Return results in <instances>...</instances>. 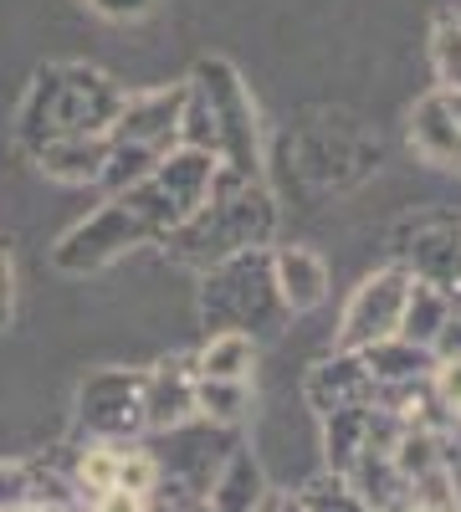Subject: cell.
<instances>
[{
    "mask_svg": "<svg viewBox=\"0 0 461 512\" xmlns=\"http://www.w3.org/2000/svg\"><path fill=\"white\" fill-rule=\"evenodd\" d=\"M118 103H123V88L108 72L88 62H47L36 67L31 88L16 108V149L36 159V149H47L52 139L108 134Z\"/></svg>",
    "mask_w": 461,
    "mask_h": 512,
    "instance_id": "7a4b0ae2",
    "label": "cell"
},
{
    "mask_svg": "<svg viewBox=\"0 0 461 512\" xmlns=\"http://www.w3.org/2000/svg\"><path fill=\"white\" fill-rule=\"evenodd\" d=\"M251 410V384H231V379H195V415L216 420V425H236Z\"/></svg>",
    "mask_w": 461,
    "mask_h": 512,
    "instance_id": "7402d4cb",
    "label": "cell"
},
{
    "mask_svg": "<svg viewBox=\"0 0 461 512\" xmlns=\"http://www.w3.org/2000/svg\"><path fill=\"white\" fill-rule=\"evenodd\" d=\"M257 512H277V492H272V497H267V502H262Z\"/></svg>",
    "mask_w": 461,
    "mask_h": 512,
    "instance_id": "836d02e7",
    "label": "cell"
},
{
    "mask_svg": "<svg viewBox=\"0 0 461 512\" xmlns=\"http://www.w3.org/2000/svg\"><path fill=\"white\" fill-rule=\"evenodd\" d=\"M118 446H123V441H88V451H77V487H82V492H108V487H113Z\"/></svg>",
    "mask_w": 461,
    "mask_h": 512,
    "instance_id": "484cf974",
    "label": "cell"
},
{
    "mask_svg": "<svg viewBox=\"0 0 461 512\" xmlns=\"http://www.w3.org/2000/svg\"><path fill=\"white\" fill-rule=\"evenodd\" d=\"M277 241V200L267 190V180H236L226 169H216L211 195L195 210L190 221H180L159 246L175 256L180 267H216L236 251L251 246H272Z\"/></svg>",
    "mask_w": 461,
    "mask_h": 512,
    "instance_id": "3957f363",
    "label": "cell"
},
{
    "mask_svg": "<svg viewBox=\"0 0 461 512\" xmlns=\"http://www.w3.org/2000/svg\"><path fill=\"white\" fill-rule=\"evenodd\" d=\"M369 410L374 405H344V410H328L323 415V456H328V472H349L354 456L364 451V431H369Z\"/></svg>",
    "mask_w": 461,
    "mask_h": 512,
    "instance_id": "ffe728a7",
    "label": "cell"
},
{
    "mask_svg": "<svg viewBox=\"0 0 461 512\" xmlns=\"http://www.w3.org/2000/svg\"><path fill=\"white\" fill-rule=\"evenodd\" d=\"M200 318L211 333H246V338H257V344L282 333V323L292 313L282 308V292L272 282V251L251 246V251H236L216 267H205Z\"/></svg>",
    "mask_w": 461,
    "mask_h": 512,
    "instance_id": "5b68a950",
    "label": "cell"
},
{
    "mask_svg": "<svg viewBox=\"0 0 461 512\" xmlns=\"http://www.w3.org/2000/svg\"><path fill=\"white\" fill-rule=\"evenodd\" d=\"M16 318V251H11V236H0V333L11 328Z\"/></svg>",
    "mask_w": 461,
    "mask_h": 512,
    "instance_id": "83f0119b",
    "label": "cell"
},
{
    "mask_svg": "<svg viewBox=\"0 0 461 512\" xmlns=\"http://www.w3.org/2000/svg\"><path fill=\"white\" fill-rule=\"evenodd\" d=\"M426 384H431L441 415L456 420V415H461V354H456V359H436L431 374H426Z\"/></svg>",
    "mask_w": 461,
    "mask_h": 512,
    "instance_id": "4316f807",
    "label": "cell"
},
{
    "mask_svg": "<svg viewBox=\"0 0 461 512\" xmlns=\"http://www.w3.org/2000/svg\"><path fill=\"white\" fill-rule=\"evenodd\" d=\"M113 487L123 492H139V497H154L159 492V461L149 446L139 441H123L118 446V472H113Z\"/></svg>",
    "mask_w": 461,
    "mask_h": 512,
    "instance_id": "d4e9b609",
    "label": "cell"
},
{
    "mask_svg": "<svg viewBox=\"0 0 461 512\" xmlns=\"http://www.w3.org/2000/svg\"><path fill=\"white\" fill-rule=\"evenodd\" d=\"M277 512H303V507H298V497H277Z\"/></svg>",
    "mask_w": 461,
    "mask_h": 512,
    "instance_id": "d6a6232c",
    "label": "cell"
},
{
    "mask_svg": "<svg viewBox=\"0 0 461 512\" xmlns=\"http://www.w3.org/2000/svg\"><path fill=\"white\" fill-rule=\"evenodd\" d=\"M400 267L410 272V282H426V287L446 292L461 308V226L456 221L421 226L400 246Z\"/></svg>",
    "mask_w": 461,
    "mask_h": 512,
    "instance_id": "8fae6325",
    "label": "cell"
},
{
    "mask_svg": "<svg viewBox=\"0 0 461 512\" xmlns=\"http://www.w3.org/2000/svg\"><path fill=\"white\" fill-rule=\"evenodd\" d=\"M134 246H149L144 221H139L118 195H108L88 221H77V226L52 246V267L67 272V277H93V272L113 267L118 256H129Z\"/></svg>",
    "mask_w": 461,
    "mask_h": 512,
    "instance_id": "52a82bcc",
    "label": "cell"
},
{
    "mask_svg": "<svg viewBox=\"0 0 461 512\" xmlns=\"http://www.w3.org/2000/svg\"><path fill=\"white\" fill-rule=\"evenodd\" d=\"M374 400H380V384L369 379L359 354H333L328 364H318L308 374V405L318 415L344 410V405H374Z\"/></svg>",
    "mask_w": 461,
    "mask_h": 512,
    "instance_id": "5bb4252c",
    "label": "cell"
},
{
    "mask_svg": "<svg viewBox=\"0 0 461 512\" xmlns=\"http://www.w3.org/2000/svg\"><path fill=\"white\" fill-rule=\"evenodd\" d=\"M185 98H190V82H170V88H149V93H123V103L108 123V164H103V180H98L108 195L144 180L164 154L180 149Z\"/></svg>",
    "mask_w": 461,
    "mask_h": 512,
    "instance_id": "277c9868",
    "label": "cell"
},
{
    "mask_svg": "<svg viewBox=\"0 0 461 512\" xmlns=\"http://www.w3.org/2000/svg\"><path fill=\"white\" fill-rule=\"evenodd\" d=\"M77 425L88 441L144 436V369H98L77 384Z\"/></svg>",
    "mask_w": 461,
    "mask_h": 512,
    "instance_id": "ba28073f",
    "label": "cell"
},
{
    "mask_svg": "<svg viewBox=\"0 0 461 512\" xmlns=\"http://www.w3.org/2000/svg\"><path fill=\"white\" fill-rule=\"evenodd\" d=\"M180 144L216 154V164L236 180H262V128L241 72L226 57H205L190 72V98Z\"/></svg>",
    "mask_w": 461,
    "mask_h": 512,
    "instance_id": "6da1fadb",
    "label": "cell"
},
{
    "mask_svg": "<svg viewBox=\"0 0 461 512\" xmlns=\"http://www.w3.org/2000/svg\"><path fill=\"white\" fill-rule=\"evenodd\" d=\"M431 67H436L441 93L461 88V16L456 11H441L431 26Z\"/></svg>",
    "mask_w": 461,
    "mask_h": 512,
    "instance_id": "603a6c76",
    "label": "cell"
},
{
    "mask_svg": "<svg viewBox=\"0 0 461 512\" xmlns=\"http://www.w3.org/2000/svg\"><path fill=\"white\" fill-rule=\"evenodd\" d=\"M88 6H93L103 21H144L159 0H88Z\"/></svg>",
    "mask_w": 461,
    "mask_h": 512,
    "instance_id": "f546056e",
    "label": "cell"
},
{
    "mask_svg": "<svg viewBox=\"0 0 461 512\" xmlns=\"http://www.w3.org/2000/svg\"><path fill=\"white\" fill-rule=\"evenodd\" d=\"M93 512H149V497L108 487V492H93Z\"/></svg>",
    "mask_w": 461,
    "mask_h": 512,
    "instance_id": "4dcf8cb0",
    "label": "cell"
},
{
    "mask_svg": "<svg viewBox=\"0 0 461 512\" xmlns=\"http://www.w3.org/2000/svg\"><path fill=\"white\" fill-rule=\"evenodd\" d=\"M47 180L57 185H98L103 164H108V134H72V139H52L47 149H36L31 159Z\"/></svg>",
    "mask_w": 461,
    "mask_h": 512,
    "instance_id": "2e32d148",
    "label": "cell"
},
{
    "mask_svg": "<svg viewBox=\"0 0 461 512\" xmlns=\"http://www.w3.org/2000/svg\"><path fill=\"white\" fill-rule=\"evenodd\" d=\"M359 364L369 369V379L380 384V390H400V384H415V379H426L436 354L426 344H410V338H380V344H369L359 354Z\"/></svg>",
    "mask_w": 461,
    "mask_h": 512,
    "instance_id": "ac0fdd59",
    "label": "cell"
},
{
    "mask_svg": "<svg viewBox=\"0 0 461 512\" xmlns=\"http://www.w3.org/2000/svg\"><path fill=\"white\" fill-rule=\"evenodd\" d=\"M410 149L436 169H461V128L446 113L441 93H426L410 108Z\"/></svg>",
    "mask_w": 461,
    "mask_h": 512,
    "instance_id": "e0dca14e",
    "label": "cell"
},
{
    "mask_svg": "<svg viewBox=\"0 0 461 512\" xmlns=\"http://www.w3.org/2000/svg\"><path fill=\"white\" fill-rule=\"evenodd\" d=\"M436 93H441V88H436ZM441 103H446V113H451L456 128H461V88H456V93H441Z\"/></svg>",
    "mask_w": 461,
    "mask_h": 512,
    "instance_id": "1f68e13d",
    "label": "cell"
},
{
    "mask_svg": "<svg viewBox=\"0 0 461 512\" xmlns=\"http://www.w3.org/2000/svg\"><path fill=\"white\" fill-rule=\"evenodd\" d=\"M405 292H410V272L395 262V267H380L369 272L349 308L339 318V333H333V354H364L369 344H380V338H395L400 333V313H405Z\"/></svg>",
    "mask_w": 461,
    "mask_h": 512,
    "instance_id": "9c48e42d",
    "label": "cell"
},
{
    "mask_svg": "<svg viewBox=\"0 0 461 512\" xmlns=\"http://www.w3.org/2000/svg\"><path fill=\"white\" fill-rule=\"evenodd\" d=\"M216 169H221V164H216V154L180 144V149L164 154L144 180L123 185V190H118V200L129 205L139 221H144L149 241H164L180 221H190L195 210L205 205V195H211V180H216Z\"/></svg>",
    "mask_w": 461,
    "mask_h": 512,
    "instance_id": "8992f818",
    "label": "cell"
},
{
    "mask_svg": "<svg viewBox=\"0 0 461 512\" xmlns=\"http://www.w3.org/2000/svg\"><path fill=\"white\" fill-rule=\"evenodd\" d=\"M36 497V477L26 466H6L0 461V507H26Z\"/></svg>",
    "mask_w": 461,
    "mask_h": 512,
    "instance_id": "f1b7e54d",
    "label": "cell"
},
{
    "mask_svg": "<svg viewBox=\"0 0 461 512\" xmlns=\"http://www.w3.org/2000/svg\"><path fill=\"white\" fill-rule=\"evenodd\" d=\"M267 497H272L267 472H262V461L251 456L246 446H231V456L221 461L216 482L205 487V507H211V512H257Z\"/></svg>",
    "mask_w": 461,
    "mask_h": 512,
    "instance_id": "9a60e30c",
    "label": "cell"
},
{
    "mask_svg": "<svg viewBox=\"0 0 461 512\" xmlns=\"http://www.w3.org/2000/svg\"><path fill=\"white\" fill-rule=\"evenodd\" d=\"M298 507H303V512H374V507L349 487V477H339V472H323L318 482H308V487L298 492Z\"/></svg>",
    "mask_w": 461,
    "mask_h": 512,
    "instance_id": "cb8c5ba5",
    "label": "cell"
},
{
    "mask_svg": "<svg viewBox=\"0 0 461 512\" xmlns=\"http://www.w3.org/2000/svg\"><path fill=\"white\" fill-rule=\"evenodd\" d=\"M456 313V303L446 292L426 287V282H410L405 292V313H400V338H410V344H426L431 349V338L441 333V323Z\"/></svg>",
    "mask_w": 461,
    "mask_h": 512,
    "instance_id": "44dd1931",
    "label": "cell"
},
{
    "mask_svg": "<svg viewBox=\"0 0 461 512\" xmlns=\"http://www.w3.org/2000/svg\"><path fill=\"white\" fill-rule=\"evenodd\" d=\"M272 251V282L282 292V308L298 318L313 313L328 297V262L313 246H267Z\"/></svg>",
    "mask_w": 461,
    "mask_h": 512,
    "instance_id": "4fadbf2b",
    "label": "cell"
},
{
    "mask_svg": "<svg viewBox=\"0 0 461 512\" xmlns=\"http://www.w3.org/2000/svg\"><path fill=\"white\" fill-rule=\"evenodd\" d=\"M195 415V374L190 354H170L154 369H144V431H175Z\"/></svg>",
    "mask_w": 461,
    "mask_h": 512,
    "instance_id": "7c38bea8",
    "label": "cell"
},
{
    "mask_svg": "<svg viewBox=\"0 0 461 512\" xmlns=\"http://www.w3.org/2000/svg\"><path fill=\"white\" fill-rule=\"evenodd\" d=\"M257 369V338L246 333H211L205 344L190 354V374L195 379H231V384H251Z\"/></svg>",
    "mask_w": 461,
    "mask_h": 512,
    "instance_id": "d6986e66",
    "label": "cell"
},
{
    "mask_svg": "<svg viewBox=\"0 0 461 512\" xmlns=\"http://www.w3.org/2000/svg\"><path fill=\"white\" fill-rule=\"evenodd\" d=\"M164 436V451H154L159 461V482H175L180 492L190 497H205V487L216 482L221 461L231 456L236 436L231 425H216L205 415H190L185 425H175V431H159Z\"/></svg>",
    "mask_w": 461,
    "mask_h": 512,
    "instance_id": "30bf717a",
    "label": "cell"
}]
</instances>
